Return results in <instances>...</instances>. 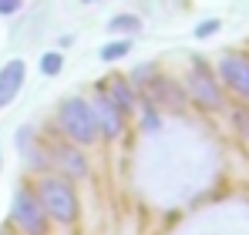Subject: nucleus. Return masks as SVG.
<instances>
[{
	"label": "nucleus",
	"mask_w": 249,
	"mask_h": 235,
	"mask_svg": "<svg viewBox=\"0 0 249 235\" xmlns=\"http://www.w3.org/2000/svg\"><path fill=\"white\" fill-rule=\"evenodd\" d=\"M34 192H37V198H41V205H44V212H47L51 222L71 225L78 218L81 205H78V192H74L71 178H64L57 171H47V175H41V182H37Z\"/></svg>",
	"instance_id": "obj_1"
},
{
	"label": "nucleus",
	"mask_w": 249,
	"mask_h": 235,
	"mask_svg": "<svg viewBox=\"0 0 249 235\" xmlns=\"http://www.w3.org/2000/svg\"><path fill=\"white\" fill-rule=\"evenodd\" d=\"M57 124H61V131L68 134V141H74V145H94L101 134H98V118H94V108H91V101H84V98H64L61 101V108H57Z\"/></svg>",
	"instance_id": "obj_2"
},
{
	"label": "nucleus",
	"mask_w": 249,
	"mask_h": 235,
	"mask_svg": "<svg viewBox=\"0 0 249 235\" xmlns=\"http://www.w3.org/2000/svg\"><path fill=\"white\" fill-rule=\"evenodd\" d=\"M10 218H14V225L24 235H47V225H51V218H47V212H44L37 192H31V188H17V192H14Z\"/></svg>",
	"instance_id": "obj_3"
},
{
	"label": "nucleus",
	"mask_w": 249,
	"mask_h": 235,
	"mask_svg": "<svg viewBox=\"0 0 249 235\" xmlns=\"http://www.w3.org/2000/svg\"><path fill=\"white\" fill-rule=\"evenodd\" d=\"M185 94H189L199 108H206V111H219V108L226 104L219 74H212L206 64H196V67L189 71V78H185Z\"/></svg>",
	"instance_id": "obj_4"
},
{
	"label": "nucleus",
	"mask_w": 249,
	"mask_h": 235,
	"mask_svg": "<svg viewBox=\"0 0 249 235\" xmlns=\"http://www.w3.org/2000/svg\"><path fill=\"white\" fill-rule=\"evenodd\" d=\"M215 74L243 104H249V57L246 54H222L219 64H215Z\"/></svg>",
	"instance_id": "obj_5"
},
{
	"label": "nucleus",
	"mask_w": 249,
	"mask_h": 235,
	"mask_svg": "<svg viewBox=\"0 0 249 235\" xmlns=\"http://www.w3.org/2000/svg\"><path fill=\"white\" fill-rule=\"evenodd\" d=\"M91 108H94V118H98V134L105 138V141H115V138H122L124 131V111L108 98V91H101V94H94V101H91Z\"/></svg>",
	"instance_id": "obj_6"
},
{
	"label": "nucleus",
	"mask_w": 249,
	"mask_h": 235,
	"mask_svg": "<svg viewBox=\"0 0 249 235\" xmlns=\"http://www.w3.org/2000/svg\"><path fill=\"white\" fill-rule=\"evenodd\" d=\"M47 158H51V165H54V171L57 175H64V178H88V158H84L81 145H51L47 148Z\"/></svg>",
	"instance_id": "obj_7"
},
{
	"label": "nucleus",
	"mask_w": 249,
	"mask_h": 235,
	"mask_svg": "<svg viewBox=\"0 0 249 235\" xmlns=\"http://www.w3.org/2000/svg\"><path fill=\"white\" fill-rule=\"evenodd\" d=\"M24 74H27V64H24L20 57H14V61L3 64V71H0V111L10 108L14 98L20 94V87H24Z\"/></svg>",
	"instance_id": "obj_8"
},
{
	"label": "nucleus",
	"mask_w": 249,
	"mask_h": 235,
	"mask_svg": "<svg viewBox=\"0 0 249 235\" xmlns=\"http://www.w3.org/2000/svg\"><path fill=\"white\" fill-rule=\"evenodd\" d=\"M108 98L122 108L124 115L138 111V87H135L128 78H118V74H115V78L108 81Z\"/></svg>",
	"instance_id": "obj_9"
},
{
	"label": "nucleus",
	"mask_w": 249,
	"mask_h": 235,
	"mask_svg": "<svg viewBox=\"0 0 249 235\" xmlns=\"http://www.w3.org/2000/svg\"><path fill=\"white\" fill-rule=\"evenodd\" d=\"M17 145H20L24 161H31L34 168H44V165H47V161H44V151L34 145V131H31V128H20V131H17Z\"/></svg>",
	"instance_id": "obj_10"
},
{
	"label": "nucleus",
	"mask_w": 249,
	"mask_h": 235,
	"mask_svg": "<svg viewBox=\"0 0 249 235\" xmlns=\"http://www.w3.org/2000/svg\"><path fill=\"white\" fill-rule=\"evenodd\" d=\"M108 31L111 34H138L142 31V20H138V14H118V17L108 20Z\"/></svg>",
	"instance_id": "obj_11"
},
{
	"label": "nucleus",
	"mask_w": 249,
	"mask_h": 235,
	"mask_svg": "<svg viewBox=\"0 0 249 235\" xmlns=\"http://www.w3.org/2000/svg\"><path fill=\"white\" fill-rule=\"evenodd\" d=\"M128 50H131V40H111V44H105V47L98 50V57L111 64V61H122Z\"/></svg>",
	"instance_id": "obj_12"
},
{
	"label": "nucleus",
	"mask_w": 249,
	"mask_h": 235,
	"mask_svg": "<svg viewBox=\"0 0 249 235\" xmlns=\"http://www.w3.org/2000/svg\"><path fill=\"white\" fill-rule=\"evenodd\" d=\"M61 67H64V57H61L57 50H47V54L41 57V74L44 78H57Z\"/></svg>",
	"instance_id": "obj_13"
},
{
	"label": "nucleus",
	"mask_w": 249,
	"mask_h": 235,
	"mask_svg": "<svg viewBox=\"0 0 249 235\" xmlns=\"http://www.w3.org/2000/svg\"><path fill=\"white\" fill-rule=\"evenodd\" d=\"M222 31V20L219 17H209V20H202L199 27H196V40H206V37H212V34H219Z\"/></svg>",
	"instance_id": "obj_14"
},
{
	"label": "nucleus",
	"mask_w": 249,
	"mask_h": 235,
	"mask_svg": "<svg viewBox=\"0 0 249 235\" xmlns=\"http://www.w3.org/2000/svg\"><path fill=\"white\" fill-rule=\"evenodd\" d=\"M142 124H145V131H155L159 128V115H155V108H142Z\"/></svg>",
	"instance_id": "obj_15"
},
{
	"label": "nucleus",
	"mask_w": 249,
	"mask_h": 235,
	"mask_svg": "<svg viewBox=\"0 0 249 235\" xmlns=\"http://www.w3.org/2000/svg\"><path fill=\"white\" fill-rule=\"evenodd\" d=\"M24 7V0H0V17H14Z\"/></svg>",
	"instance_id": "obj_16"
},
{
	"label": "nucleus",
	"mask_w": 249,
	"mask_h": 235,
	"mask_svg": "<svg viewBox=\"0 0 249 235\" xmlns=\"http://www.w3.org/2000/svg\"><path fill=\"white\" fill-rule=\"evenodd\" d=\"M84 3H94V0H84Z\"/></svg>",
	"instance_id": "obj_17"
},
{
	"label": "nucleus",
	"mask_w": 249,
	"mask_h": 235,
	"mask_svg": "<svg viewBox=\"0 0 249 235\" xmlns=\"http://www.w3.org/2000/svg\"><path fill=\"white\" fill-rule=\"evenodd\" d=\"M0 235H3V232H0Z\"/></svg>",
	"instance_id": "obj_18"
}]
</instances>
